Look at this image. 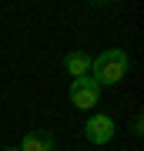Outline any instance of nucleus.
Here are the masks:
<instances>
[{
	"label": "nucleus",
	"mask_w": 144,
	"mask_h": 151,
	"mask_svg": "<svg viewBox=\"0 0 144 151\" xmlns=\"http://www.w3.org/2000/svg\"><path fill=\"white\" fill-rule=\"evenodd\" d=\"M128 54L124 50H104V54L91 57V70H87V77H94L97 87H107V84H117L124 81V74H128Z\"/></svg>",
	"instance_id": "obj_1"
},
{
	"label": "nucleus",
	"mask_w": 144,
	"mask_h": 151,
	"mask_svg": "<svg viewBox=\"0 0 144 151\" xmlns=\"http://www.w3.org/2000/svg\"><path fill=\"white\" fill-rule=\"evenodd\" d=\"M97 97H101V87H97L94 77H74L70 81V104H74L77 111H91L97 104Z\"/></svg>",
	"instance_id": "obj_2"
},
{
	"label": "nucleus",
	"mask_w": 144,
	"mask_h": 151,
	"mask_svg": "<svg viewBox=\"0 0 144 151\" xmlns=\"http://www.w3.org/2000/svg\"><path fill=\"white\" fill-rule=\"evenodd\" d=\"M84 134L91 145H107V141L114 138V121L107 118V114H94V118H87L84 124Z\"/></svg>",
	"instance_id": "obj_3"
},
{
	"label": "nucleus",
	"mask_w": 144,
	"mask_h": 151,
	"mask_svg": "<svg viewBox=\"0 0 144 151\" xmlns=\"http://www.w3.org/2000/svg\"><path fill=\"white\" fill-rule=\"evenodd\" d=\"M54 134L50 131H30V134H24L20 141V151H54Z\"/></svg>",
	"instance_id": "obj_4"
},
{
	"label": "nucleus",
	"mask_w": 144,
	"mask_h": 151,
	"mask_svg": "<svg viewBox=\"0 0 144 151\" xmlns=\"http://www.w3.org/2000/svg\"><path fill=\"white\" fill-rule=\"evenodd\" d=\"M64 67L70 77H84L87 70H91V54H84V50H70L64 57Z\"/></svg>",
	"instance_id": "obj_5"
},
{
	"label": "nucleus",
	"mask_w": 144,
	"mask_h": 151,
	"mask_svg": "<svg viewBox=\"0 0 144 151\" xmlns=\"http://www.w3.org/2000/svg\"><path fill=\"white\" fill-rule=\"evenodd\" d=\"M91 4H104V0H91Z\"/></svg>",
	"instance_id": "obj_6"
},
{
	"label": "nucleus",
	"mask_w": 144,
	"mask_h": 151,
	"mask_svg": "<svg viewBox=\"0 0 144 151\" xmlns=\"http://www.w3.org/2000/svg\"><path fill=\"white\" fill-rule=\"evenodd\" d=\"M7 151H20V148H7Z\"/></svg>",
	"instance_id": "obj_7"
}]
</instances>
